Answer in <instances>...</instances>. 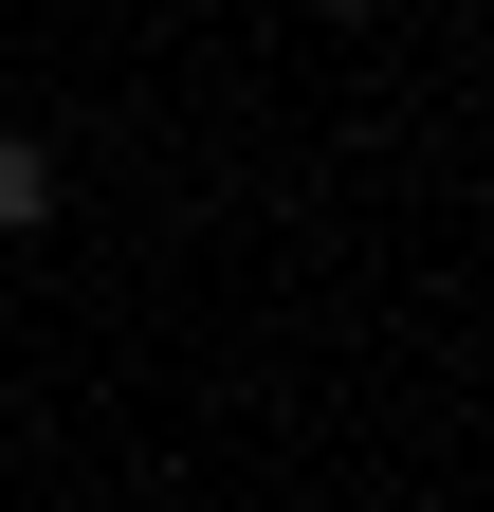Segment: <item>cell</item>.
Segmentation results:
<instances>
[{"label":"cell","instance_id":"6da1fadb","mask_svg":"<svg viewBox=\"0 0 494 512\" xmlns=\"http://www.w3.org/2000/svg\"><path fill=\"white\" fill-rule=\"evenodd\" d=\"M55 220V147H37V128H0V238H37Z\"/></svg>","mask_w":494,"mask_h":512},{"label":"cell","instance_id":"7a4b0ae2","mask_svg":"<svg viewBox=\"0 0 494 512\" xmlns=\"http://www.w3.org/2000/svg\"><path fill=\"white\" fill-rule=\"evenodd\" d=\"M348 19H366V0H348Z\"/></svg>","mask_w":494,"mask_h":512}]
</instances>
